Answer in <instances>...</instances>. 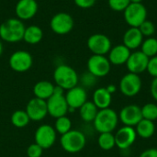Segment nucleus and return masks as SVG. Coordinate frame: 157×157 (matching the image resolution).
I'll list each match as a JSON object with an SVG mask.
<instances>
[{"mask_svg": "<svg viewBox=\"0 0 157 157\" xmlns=\"http://www.w3.org/2000/svg\"><path fill=\"white\" fill-rule=\"evenodd\" d=\"M25 29L22 20L15 17L8 18L0 25V39L8 43L18 42L23 40Z\"/></svg>", "mask_w": 157, "mask_h": 157, "instance_id": "f257e3e1", "label": "nucleus"}, {"mask_svg": "<svg viewBox=\"0 0 157 157\" xmlns=\"http://www.w3.org/2000/svg\"><path fill=\"white\" fill-rule=\"evenodd\" d=\"M53 79L56 86L64 90H69L76 86L79 81L76 71L67 64H60L55 68L53 72Z\"/></svg>", "mask_w": 157, "mask_h": 157, "instance_id": "f03ea898", "label": "nucleus"}, {"mask_svg": "<svg viewBox=\"0 0 157 157\" xmlns=\"http://www.w3.org/2000/svg\"><path fill=\"white\" fill-rule=\"evenodd\" d=\"M119 121V116L115 110L108 108L99 109L94 120V127L99 133L112 132Z\"/></svg>", "mask_w": 157, "mask_h": 157, "instance_id": "7ed1b4c3", "label": "nucleus"}, {"mask_svg": "<svg viewBox=\"0 0 157 157\" xmlns=\"http://www.w3.org/2000/svg\"><path fill=\"white\" fill-rule=\"evenodd\" d=\"M62 148L70 154H76L81 152L86 146V136L83 132L77 130H71L63 134L60 139Z\"/></svg>", "mask_w": 157, "mask_h": 157, "instance_id": "20e7f679", "label": "nucleus"}, {"mask_svg": "<svg viewBox=\"0 0 157 157\" xmlns=\"http://www.w3.org/2000/svg\"><path fill=\"white\" fill-rule=\"evenodd\" d=\"M124 12V19L130 28H139L147 19V9L142 3H131Z\"/></svg>", "mask_w": 157, "mask_h": 157, "instance_id": "39448f33", "label": "nucleus"}, {"mask_svg": "<svg viewBox=\"0 0 157 157\" xmlns=\"http://www.w3.org/2000/svg\"><path fill=\"white\" fill-rule=\"evenodd\" d=\"M74 26L75 21L73 17L65 12L55 14L50 21L52 30L58 35H65L69 33L74 29Z\"/></svg>", "mask_w": 157, "mask_h": 157, "instance_id": "423d86ee", "label": "nucleus"}, {"mask_svg": "<svg viewBox=\"0 0 157 157\" xmlns=\"http://www.w3.org/2000/svg\"><path fill=\"white\" fill-rule=\"evenodd\" d=\"M33 64V58L27 51L18 50L13 52L9 57L10 68L17 73H24L29 71Z\"/></svg>", "mask_w": 157, "mask_h": 157, "instance_id": "0eeeda50", "label": "nucleus"}, {"mask_svg": "<svg viewBox=\"0 0 157 157\" xmlns=\"http://www.w3.org/2000/svg\"><path fill=\"white\" fill-rule=\"evenodd\" d=\"M56 131L49 124L40 125L35 132V144H39L43 150L49 149L56 142Z\"/></svg>", "mask_w": 157, "mask_h": 157, "instance_id": "6e6552de", "label": "nucleus"}, {"mask_svg": "<svg viewBox=\"0 0 157 157\" xmlns=\"http://www.w3.org/2000/svg\"><path fill=\"white\" fill-rule=\"evenodd\" d=\"M111 63L105 55L93 54L87 61L88 72L96 77H104L110 71Z\"/></svg>", "mask_w": 157, "mask_h": 157, "instance_id": "1a4fd4ad", "label": "nucleus"}, {"mask_svg": "<svg viewBox=\"0 0 157 157\" xmlns=\"http://www.w3.org/2000/svg\"><path fill=\"white\" fill-rule=\"evenodd\" d=\"M87 47L93 54L105 55L111 50V41L107 35L96 33L88 38Z\"/></svg>", "mask_w": 157, "mask_h": 157, "instance_id": "9d476101", "label": "nucleus"}, {"mask_svg": "<svg viewBox=\"0 0 157 157\" xmlns=\"http://www.w3.org/2000/svg\"><path fill=\"white\" fill-rule=\"evenodd\" d=\"M48 114L52 117L57 119L63 116H66V113L69 111V107L63 95H55L53 94L51 98L46 100Z\"/></svg>", "mask_w": 157, "mask_h": 157, "instance_id": "9b49d317", "label": "nucleus"}, {"mask_svg": "<svg viewBox=\"0 0 157 157\" xmlns=\"http://www.w3.org/2000/svg\"><path fill=\"white\" fill-rule=\"evenodd\" d=\"M142 88V80L139 75L129 73L125 75L120 82V90L126 97L137 95Z\"/></svg>", "mask_w": 157, "mask_h": 157, "instance_id": "f8f14e48", "label": "nucleus"}, {"mask_svg": "<svg viewBox=\"0 0 157 157\" xmlns=\"http://www.w3.org/2000/svg\"><path fill=\"white\" fill-rule=\"evenodd\" d=\"M26 112L29 117L30 121H42L48 115L46 100L40 98H31L26 107Z\"/></svg>", "mask_w": 157, "mask_h": 157, "instance_id": "ddd939ff", "label": "nucleus"}, {"mask_svg": "<svg viewBox=\"0 0 157 157\" xmlns=\"http://www.w3.org/2000/svg\"><path fill=\"white\" fill-rule=\"evenodd\" d=\"M149 57H147L142 51H136L132 52L127 63V68L130 73L140 75L147 70Z\"/></svg>", "mask_w": 157, "mask_h": 157, "instance_id": "4468645a", "label": "nucleus"}, {"mask_svg": "<svg viewBox=\"0 0 157 157\" xmlns=\"http://www.w3.org/2000/svg\"><path fill=\"white\" fill-rule=\"evenodd\" d=\"M120 120L125 126H136L142 120V109L137 105L125 106L120 112Z\"/></svg>", "mask_w": 157, "mask_h": 157, "instance_id": "2eb2a0df", "label": "nucleus"}, {"mask_svg": "<svg viewBox=\"0 0 157 157\" xmlns=\"http://www.w3.org/2000/svg\"><path fill=\"white\" fill-rule=\"evenodd\" d=\"M114 136L116 145L121 150H126L134 144L137 133L134 128L130 126H123L116 132Z\"/></svg>", "mask_w": 157, "mask_h": 157, "instance_id": "dca6fc26", "label": "nucleus"}, {"mask_svg": "<svg viewBox=\"0 0 157 157\" xmlns=\"http://www.w3.org/2000/svg\"><path fill=\"white\" fill-rule=\"evenodd\" d=\"M38 7L36 0H18L15 6V12L18 19L29 20L36 16Z\"/></svg>", "mask_w": 157, "mask_h": 157, "instance_id": "f3484780", "label": "nucleus"}, {"mask_svg": "<svg viewBox=\"0 0 157 157\" xmlns=\"http://www.w3.org/2000/svg\"><path fill=\"white\" fill-rule=\"evenodd\" d=\"M64 96L69 109H72L74 110L76 109H80L87 101L86 91L84 87L78 86L67 90V93Z\"/></svg>", "mask_w": 157, "mask_h": 157, "instance_id": "a211bd4d", "label": "nucleus"}, {"mask_svg": "<svg viewBox=\"0 0 157 157\" xmlns=\"http://www.w3.org/2000/svg\"><path fill=\"white\" fill-rule=\"evenodd\" d=\"M131 50L128 49L125 45L120 44L113 48L109 52V61L111 64L114 65H121L127 63L130 55H131Z\"/></svg>", "mask_w": 157, "mask_h": 157, "instance_id": "6ab92c4d", "label": "nucleus"}, {"mask_svg": "<svg viewBox=\"0 0 157 157\" xmlns=\"http://www.w3.org/2000/svg\"><path fill=\"white\" fill-rule=\"evenodd\" d=\"M144 41V36L138 28H130L123 35V45L130 50L139 48Z\"/></svg>", "mask_w": 157, "mask_h": 157, "instance_id": "aec40b11", "label": "nucleus"}, {"mask_svg": "<svg viewBox=\"0 0 157 157\" xmlns=\"http://www.w3.org/2000/svg\"><path fill=\"white\" fill-rule=\"evenodd\" d=\"M93 103L98 109H108L111 104V94L106 87L98 88L93 94Z\"/></svg>", "mask_w": 157, "mask_h": 157, "instance_id": "412c9836", "label": "nucleus"}, {"mask_svg": "<svg viewBox=\"0 0 157 157\" xmlns=\"http://www.w3.org/2000/svg\"><path fill=\"white\" fill-rule=\"evenodd\" d=\"M54 85L50 81H40L33 86V94L35 98L47 100L53 94Z\"/></svg>", "mask_w": 157, "mask_h": 157, "instance_id": "4be33fe9", "label": "nucleus"}, {"mask_svg": "<svg viewBox=\"0 0 157 157\" xmlns=\"http://www.w3.org/2000/svg\"><path fill=\"white\" fill-rule=\"evenodd\" d=\"M43 38V31L42 29L36 25H30L25 29L23 40L26 41L28 44L35 45L41 41Z\"/></svg>", "mask_w": 157, "mask_h": 157, "instance_id": "5701e85b", "label": "nucleus"}, {"mask_svg": "<svg viewBox=\"0 0 157 157\" xmlns=\"http://www.w3.org/2000/svg\"><path fill=\"white\" fill-rule=\"evenodd\" d=\"M136 133L138 136L144 139L151 138L155 131V126L154 121L143 119L137 125H136Z\"/></svg>", "mask_w": 157, "mask_h": 157, "instance_id": "b1692460", "label": "nucleus"}, {"mask_svg": "<svg viewBox=\"0 0 157 157\" xmlns=\"http://www.w3.org/2000/svg\"><path fill=\"white\" fill-rule=\"evenodd\" d=\"M98 112V109L93 103V101H86L79 109L80 117L86 122H92V121H94Z\"/></svg>", "mask_w": 157, "mask_h": 157, "instance_id": "393cba45", "label": "nucleus"}, {"mask_svg": "<svg viewBox=\"0 0 157 157\" xmlns=\"http://www.w3.org/2000/svg\"><path fill=\"white\" fill-rule=\"evenodd\" d=\"M30 121L26 110H16L11 115V123L17 128H24Z\"/></svg>", "mask_w": 157, "mask_h": 157, "instance_id": "a878e982", "label": "nucleus"}, {"mask_svg": "<svg viewBox=\"0 0 157 157\" xmlns=\"http://www.w3.org/2000/svg\"><path fill=\"white\" fill-rule=\"evenodd\" d=\"M142 52L149 58L157 55V39L154 37H149L144 40L141 45Z\"/></svg>", "mask_w": 157, "mask_h": 157, "instance_id": "bb28decb", "label": "nucleus"}, {"mask_svg": "<svg viewBox=\"0 0 157 157\" xmlns=\"http://www.w3.org/2000/svg\"><path fill=\"white\" fill-rule=\"evenodd\" d=\"M98 145L102 150L105 151H109L111 150L115 145V136L112 134V132H104V133H100L99 137H98Z\"/></svg>", "mask_w": 157, "mask_h": 157, "instance_id": "cd10ccee", "label": "nucleus"}, {"mask_svg": "<svg viewBox=\"0 0 157 157\" xmlns=\"http://www.w3.org/2000/svg\"><path fill=\"white\" fill-rule=\"evenodd\" d=\"M71 128H72V121L68 117L63 116V117L56 119V121L54 124V129L56 132H59L61 135H63L68 132L69 131H71L72 130Z\"/></svg>", "mask_w": 157, "mask_h": 157, "instance_id": "c85d7f7f", "label": "nucleus"}, {"mask_svg": "<svg viewBox=\"0 0 157 157\" xmlns=\"http://www.w3.org/2000/svg\"><path fill=\"white\" fill-rule=\"evenodd\" d=\"M141 109H142L143 119L152 121L157 120V105L153 103H148Z\"/></svg>", "mask_w": 157, "mask_h": 157, "instance_id": "c756f323", "label": "nucleus"}, {"mask_svg": "<svg viewBox=\"0 0 157 157\" xmlns=\"http://www.w3.org/2000/svg\"><path fill=\"white\" fill-rule=\"evenodd\" d=\"M138 29H140V31L143 34V36L144 37H147V38L152 37L155 34V24L152 21L147 20V19L144 22H143Z\"/></svg>", "mask_w": 157, "mask_h": 157, "instance_id": "7c9ffc66", "label": "nucleus"}, {"mask_svg": "<svg viewBox=\"0 0 157 157\" xmlns=\"http://www.w3.org/2000/svg\"><path fill=\"white\" fill-rule=\"evenodd\" d=\"M131 4V0H109V7L117 12L124 11Z\"/></svg>", "mask_w": 157, "mask_h": 157, "instance_id": "2f4dec72", "label": "nucleus"}, {"mask_svg": "<svg viewBox=\"0 0 157 157\" xmlns=\"http://www.w3.org/2000/svg\"><path fill=\"white\" fill-rule=\"evenodd\" d=\"M43 154V149L37 144H32L27 148L28 157H41Z\"/></svg>", "mask_w": 157, "mask_h": 157, "instance_id": "473e14b6", "label": "nucleus"}, {"mask_svg": "<svg viewBox=\"0 0 157 157\" xmlns=\"http://www.w3.org/2000/svg\"><path fill=\"white\" fill-rule=\"evenodd\" d=\"M146 71L155 78L157 77V55L149 59V63H148Z\"/></svg>", "mask_w": 157, "mask_h": 157, "instance_id": "72a5a7b5", "label": "nucleus"}, {"mask_svg": "<svg viewBox=\"0 0 157 157\" xmlns=\"http://www.w3.org/2000/svg\"><path fill=\"white\" fill-rule=\"evenodd\" d=\"M97 0H74L75 4L83 9H87V8H91L92 6H94V5L96 4Z\"/></svg>", "mask_w": 157, "mask_h": 157, "instance_id": "f704fd0d", "label": "nucleus"}, {"mask_svg": "<svg viewBox=\"0 0 157 157\" xmlns=\"http://www.w3.org/2000/svg\"><path fill=\"white\" fill-rule=\"evenodd\" d=\"M139 157H157V149L155 148L147 149L144 152H143Z\"/></svg>", "mask_w": 157, "mask_h": 157, "instance_id": "c9c22d12", "label": "nucleus"}, {"mask_svg": "<svg viewBox=\"0 0 157 157\" xmlns=\"http://www.w3.org/2000/svg\"><path fill=\"white\" fill-rule=\"evenodd\" d=\"M151 94L153 98L157 101V77L154 78L151 84Z\"/></svg>", "mask_w": 157, "mask_h": 157, "instance_id": "e433bc0d", "label": "nucleus"}, {"mask_svg": "<svg viewBox=\"0 0 157 157\" xmlns=\"http://www.w3.org/2000/svg\"><path fill=\"white\" fill-rule=\"evenodd\" d=\"M107 89H108V91L111 94V93H113V92H115V86H112V85H110V86H109L108 87H106Z\"/></svg>", "mask_w": 157, "mask_h": 157, "instance_id": "4c0bfd02", "label": "nucleus"}, {"mask_svg": "<svg viewBox=\"0 0 157 157\" xmlns=\"http://www.w3.org/2000/svg\"><path fill=\"white\" fill-rule=\"evenodd\" d=\"M2 52H3V44H2L1 39H0V56L2 55Z\"/></svg>", "mask_w": 157, "mask_h": 157, "instance_id": "58836bf2", "label": "nucleus"}, {"mask_svg": "<svg viewBox=\"0 0 157 157\" xmlns=\"http://www.w3.org/2000/svg\"><path fill=\"white\" fill-rule=\"evenodd\" d=\"M144 0H131V3H137V4H139V3H142Z\"/></svg>", "mask_w": 157, "mask_h": 157, "instance_id": "ea45409f", "label": "nucleus"}]
</instances>
